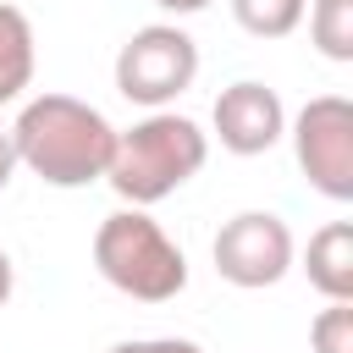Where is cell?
Wrapping results in <instances>:
<instances>
[{"label":"cell","mask_w":353,"mask_h":353,"mask_svg":"<svg viewBox=\"0 0 353 353\" xmlns=\"http://www.w3.org/2000/svg\"><path fill=\"white\" fill-rule=\"evenodd\" d=\"M6 132H11L17 165L33 171L44 188L105 182L116 154V127L105 121V110H94L77 94H33Z\"/></svg>","instance_id":"1"},{"label":"cell","mask_w":353,"mask_h":353,"mask_svg":"<svg viewBox=\"0 0 353 353\" xmlns=\"http://www.w3.org/2000/svg\"><path fill=\"white\" fill-rule=\"evenodd\" d=\"M210 160V132L182 116V110H149L143 121H132L127 132H116V154L105 182L116 188L121 204L149 210L160 199H171L182 182H193Z\"/></svg>","instance_id":"2"},{"label":"cell","mask_w":353,"mask_h":353,"mask_svg":"<svg viewBox=\"0 0 353 353\" xmlns=\"http://www.w3.org/2000/svg\"><path fill=\"white\" fill-rule=\"evenodd\" d=\"M94 270L138 303H171L188 287V254L149 210H110L94 232Z\"/></svg>","instance_id":"3"},{"label":"cell","mask_w":353,"mask_h":353,"mask_svg":"<svg viewBox=\"0 0 353 353\" xmlns=\"http://www.w3.org/2000/svg\"><path fill=\"white\" fill-rule=\"evenodd\" d=\"M193 77H199V44L176 22L138 28L116 55V88L127 105H143V110H165L176 94L193 88Z\"/></svg>","instance_id":"4"},{"label":"cell","mask_w":353,"mask_h":353,"mask_svg":"<svg viewBox=\"0 0 353 353\" xmlns=\"http://www.w3.org/2000/svg\"><path fill=\"white\" fill-rule=\"evenodd\" d=\"M292 154H298V171L309 176L314 193H325L331 204H347L353 199V99L342 94H314L292 127Z\"/></svg>","instance_id":"5"},{"label":"cell","mask_w":353,"mask_h":353,"mask_svg":"<svg viewBox=\"0 0 353 353\" xmlns=\"http://www.w3.org/2000/svg\"><path fill=\"white\" fill-rule=\"evenodd\" d=\"M210 254H215L221 281H232L243 292H259V287H276L292 270L298 243H292V226L276 210H243V215H232L215 232V248Z\"/></svg>","instance_id":"6"},{"label":"cell","mask_w":353,"mask_h":353,"mask_svg":"<svg viewBox=\"0 0 353 353\" xmlns=\"http://www.w3.org/2000/svg\"><path fill=\"white\" fill-rule=\"evenodd\" d=\"M210 121H215L221 149L243 154V160L265 154V149H276L287 138V105H281V94L265 88V83H254V77H237L232 88H221Z\"/></svg>","instance_id":"7"},{"label":"cell","mask_w":353,"mask_h":353,"mask_svg":"<svg viewBox=\"0 0 353 353\" xmlns=\"http://www.w3.org/2000/svg\"><path fill=\"white\" fill-rule=\"evenodd\" d=\"M303 276L325 303H353V221H325L309 237Z\"/></svg>","instance_id":"8"},{"label":"cell","mask_w":353,"mask_h":353,"mask_svg":"<svg viewBox=\"0 0 353 353\" xmlns=\"http://www.w3.org/2000/svg\"><path fill=\"white\" fill-rule=\"evenodd\" d=\"M33 22L22 6L0 0V105L22 99V88L33 83Z\"/></svg>","instance_id":"9"},{"label":"cell","mask_w":353,"mask_h":353,"mask_svg":"<svg viewBox=\"0 0 353 353\" xmlns=\"http://www.w3.org/2000/svg\"><path fill=\"white\" fill-rule=\"evenodd\" d=\"M309 39L325 61H353V0H314L309 6Z\"/></svg>","instance_id":"10"},{"label":"cell","mask_w":353,"mask_h":353,"mask_svg":"<svg viewBox=\"0 0 353 353\" xmlns=\"http://www.w3.org/2000/svg\"><path fill=\"white\" fill-rule=\"evenodd\" d=\"M303 11H309V0H232L237 28L254 39H287L303 22Z\"/></svg>","instance_id":"11"},{"label":"cell","mask_w":353,"mask_h":353,"mask_svg":"<svg viewBox=\"0 0 353 353\" xmlns=\"http://www.w3.org/2000/svg\"><path fill=\"white\" fill-rule=\"evenodd\" d=\"M309 347L314 353H353V303H325L309 320Z\"/></svg>","instance_id":"12"},{"label":"cell","mask_w":353,"mask_h":353,"mask_svg":"<svg viewBox=\"0 0 353 353\" xmlns=\"http://www.w3.org/2000/svg\"><path fill=\"white\" fill-rule=\"evenodd\" d=\"M110 353H204V347L188 336H132V342H116Z\"/></svg>","instance_id":"13"},{"label":"cell","mask_w":353,"mask_h":353,"mask_svg":"<svg viewBox=\"0 0 353 353\" xmlns=\"http://www.w3.org/2000/svg\"><path fill=\"white\" fill-rule=\"evenodd\" d=\"M11 176H17V149H11V132L0 127V193L11 188Z\"/></svg>","instance_id":"14"},{"label":"cell","mask_w":353,"mask_h":353,"mask_svg":"<svg viewBox=\"0 0 353 353\" xmlns=\"http://www.w3.org/2000/svg\"><path fill=\"white\" fill-rule=\"evenodd\" d=\"M11 287H17V265H11V254L0 248V309L11 303Z\"/></svg>","instance_id":"15"},{"label":"cell","mask_w":353,"mask_h":353,"mask_svg":"<svg viewBox=\"0 0 353 353\" xmlns=\"http://www.w3.org/2000/svg\"><path fill=\"white\" fill-rule=\"evenodd\" d=\"M160 11H171V17H193V11H204L210 0H154Z\"/></svg>","instance_id":"16"}]
</instances>
